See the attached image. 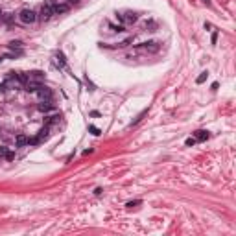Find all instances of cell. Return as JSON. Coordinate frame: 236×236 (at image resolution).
I'll return each instance as SVG.
<instances>
[{
	"label": "cell",
	"instance_id": "484cf974",
	"mask_svg": "<svg viewBox=\"0 0 236 236\" xmlns=\"http://www.w3.org/2000/svg\"><path fill=\"white\" fill-rule=\"evenodd\" d=\"M205 30H214V28H212L210 22H205Z\"/></svg>",
	"mask_w": 236,
	"mask_h": 236
},
{
	"label": "cell",
	"instance_id": "cb8c5ba5",
	"mask_svg": "<svg viewBox=\"0 0 236 236\" xmlns=\"http://www.w3.org/2000/svg\"><path fill=\"white\" fill-rule=\"evenodd\" d=\"M102 192H103L102 188H96V190H94V196H102Z\"/></svg>",
	"mask_w": 236,
	"mask_h": 236
},
{
	"label": "cell",
	"instance_id": "e0dca14e",
	"mask_svg": "<svg viewBox=\"0 0 236 236\" xmlns=\"http://www.w3.org/2000/svg\"><path fill=\"white\" fill-rule=\"evenodd\" d=\"M15 20V15L13 13H4V17H2V22L4 24H9V22H13Z\"/></svg>",
	"mask_w": 236,
	"mask_h": 236
},
{
	"label": "cell",
	"instance_id": "83f0119b",
	"mask_svg": "<svg viewBox=\"0 0 236 236\" xmlns=\"http://www.w3.org/2000/svg\"><path fill=\"white\" fill-rule=\"evenodd\" d=\"M2 17H4V13H2V9H0V22H2Z\"/></svg>",
	"mask_w": 236,
	"mask_h": 236
},
{
	"label": "cell",
	"instance_id": "7c38bea8",
	"mask_svg": "<svg viewBox=\"0 0 236 236\" xmlns=\"http://www.w3.org/2000/svg\"><path fill=\"white\" fill-rule=\"evenodd\" d=\"M210 135H208V131H203V129H199V131H196L194 133V138L196 140H199V142H203V140H207Z\"/></svg>",
	"mask_w": 236,
	"mask_h": 236
},
{
	"label": "cell",
	"instance_id": "9c48e42d",
	"mask_svg": "<svg viewBox=\"0 0 236 236\" xmlns=\"http://www.w3.org/2000/svg\"><path fill=\"white\" fill-rule=\"evenodd\" d=\"M37 96H39V100H52V90L46 87V85H42V87L37 90Z\"/></svg>",
	"mask_w": 236,
	"mask_h": 236
},
{
	"label": "cell",
	"instance_id": "6da1fadb",
	"mask_svg": "<svg viewBox=\"0 0 236 236\" xmlns=\"http://www.w3.org/2000/svg\"><path fill=\"white\" fill-rule=\"evenodd\" d=\"M19 22H22V24H33V22H37V13L30 8H24V9H20L19 15H17Z\"/></svg>",
	"mask_w": 236,
	"mask_h": 236
},
{
	"label": "cell",
	"instance_id": "8992f818",
	"mask_svg": "<svg viewBox=\"0 0 236 236\" xmlns=\"http://www.w3.org/2000/svg\"><path fill=\"white\" fill-rule=\"evenodd\" d=\"M54 66L59 68V70H63V68L66 66V59H65V54H63V52H56V56H54Z\"/></svg>",
	"mask_w": 236,
	"mask_h": 236
},
{
	"label": "cell",
	"instance_id": "44dd1931",
	"mask_svg": "<svg viewBox=\"0 0 236 236\" xmlns=\"http://www.w3.org/2000/svg\"><path fill=\"white\" fill-rule=\"evenodd\" d=\"M196 142H197V140H196L194 137H190V138H186V140H184V144H186V146H194Z\"/></svg>",
	"mask_w": 236,
	"mask_h": 236
},
{
	"label": "cell",
	"instance_id": "277c9868",
	"mask_svg": "<svg viewBox=\"0 0 236 236\" xmlns=\"http://www.w3.org/2000/svg\"><path fill=\"white\" fill-rule=\"evenodd\" d=\"M52 17H54V9H52V6H50V4H44V6L39 9V15H37V19H41L42 22L50 20Z\"/></svg>",
	"mask_w": 236,
	"mask_h": 236
},
{
	"label": "cell",
	"instance_id": "52a82bcc",
	"mask_svg": "<svg viewBox=\"0 0 236 236\" xmlns=\"http://www.w3.org/2000/svg\"><path fill=\"white\" fill-rule=\"evenodd\" d=\"M59 122H61V114H52V116L44 118V126L50 127V129H54V126H57Z\"/></svg>",
	"mask_w": 236,
	"mask_h": 236
},
{
	"label": "cell",
	"instance_id": "d4e9b609",
	"mask_svg": "<svg viewBox=\"0 0 236 236\" xmlns=\"http://www.w3.org/2000/svg\"><path fill=\"white\" fill-rule=\"evenodd\" d=\"M79 0H66V4H70V6H74V4H78Z\"/></svg>",
	"mask_w": 236,
	"mask_h": 236
},
{
	"label": "cell",
	"instance_id": "5b68a950",
	"mask_svg": "<svg viewBox=\"0 0 236 236\" xmlns=\"http://www.w3.org/2000/svg\"><path fill=\"white\" fill-rule=\"evenodd\" d=\"M52 9H54V15H63V13H66L68 9H70V4H66V2H56L52 4Z\"/></svg>",
	"mask_w": 236,
	"mask_h": 236
},
{
	"label": "cell",
	"instance_id": "3957f363",
	"mask_svg": "<svg viewBox=\"0 0 236 236\" xmlns=\"http://www.w3.org/2000/svg\"><path fill=\"white\" fill-rule=\"evenodd\" d=\"M116 19L120 20L124 26H127V24H135L138 20V15L135 11H122V13H116Z\"/></svg>",
	"mask_w": 236,
	"mask_h": 236
},
{
	"label": "cell",
	"instance_id": "8fae6325",
	"mask_svg": "<svg viewBox=\"0 0 236 236\" xmlns=\"http://www.w3.org/2000/svg\"><path fill=\"white\" fill-rule=\"evenodd\" d=\"M26 144L30 146V138H28V137H24V135H19V137H17V140H15V146H17V148H20V146H26Z\"/></svg>",
	"mask_w": 236,
	"mask_h": 236
},
{
	"label": "cell",
	"instance_id": "d6986e66",
	"mask_svg": "<svg viewBox=\"0 0 236 236\" xmlns=\"http://www.w3.org/2000/svg\"><path fill=\"white\" fill-rule=\"evenodd\" d=\"M138 205H142V201H140V199H135V201L126 203V207H127V208H135V207H138Z\"/></svg>",
	"mask_w": 236,
	"mask_h": 236
},
{
	"label": "cell",
	"instance_id": "603a6c76",
	"mask_svg": "<svg viewBox=\"0 0 236 236\" xmlns=\"http://www.w3.org/2000/svg\"><path fill=\"white\" fill-rule=\"evenodd\" d=\"M89 129H90V133H92V135H96V137H98V135H100V129H98V127H96V126H90V127H89Z\"/></svg>",
	"mask_w": 236,
	"mask_h": 236
},
{
	"label": "cell",
	"instance_id": "30bf717a",
	"mask_svg": "<svg viewBox=\"0 0 236 236\" xmlns=\"http://www.w3.org/2000/svg\"><path fill=\"white\" fill-rule=\"evenodd\" d=\"M26 78H28V81H42L44 79V74L42 72H39V70H33V72H26Z\"/></svg>",
	"mask_w": 236,
	"mask_h": 236
},
{
	"label": "cell",
	"instance_id": "7a4b0ae2",
	"mask_svg": "<svg viewBox=\"0 0 236 236\" xmlns=\"http://www.w3.org/2000/svg\"><path fill=\"white\" fill-rule=\"evenodd\" d=\"M135 48H137L138 52H146V54H157V52L160 50V44H159L157 41H146V42H140V44H137Z\"/></svg>",
	"mask_w": 236,
	"mask_h": 236
},
{
	"label": "cell",
	"instance_id": "5bb4252c",
	"mask_svg": "<svg viewBox=\"0 0 236 236\" xmlns=\"http://www.w3.org/2000/svg\"><path fill=\"white\" fill-rule=\"evenodd\" d=\"M144 28L148 30V32H155L157 30V22L151 19V20H146V24H144Z\"/></svg>",
	"mask_w": 236,
	"mask_h": 236
},
{
	"label": "cell",
	"instance_id": "4fadbf2b",
	"mask_svg": "<svg viewBox=\"0 0 236 236\" xmlns=\"http://www.w3.org/2000/svg\"><path fill=\"white\" fill-rule=\"evenodd\" d=\"M0 157H6L8 160H11L15 155H13L11 151H8V148H6V146H2V148H0Z\"/></svg>",
	"mask_w": 236,
	"mask_h": 236
},
{
	"label": "cell",
	"instance_id": "9a60e30c",
	"mask_svg": "<svg viewBox=\"0 0 236 236\" xmlns=\"http://www.w3.org/2000/svg\"><path fill=\"white\" fill-rule=\"evenodd\" d=\"M131 42H133V35H131V37H127V39H126V41H122V42H118V44L114 46V48H126V46H129Z\"/></svg>",
	"mask_w": 236,
	"mask_h": 236
},
{
	"label": "cell",
	"instance_id": "ac0fdd59",
	"mask_svg": "<svg viewBox=\"0 0 236 236\" xmlns=\"http://www.w3.org/2000/svg\"><path fill=\"white\" fill-rule=\"evenodd\" d=\"M109 28H111L113 32H118V33L126 32V26H124V24H118V26H114V24H109Z\"/></svg>",
	"mask_w": 236,
	"mask_h": 236
},
{
	"label": "cell",
	"instance_id": "4316f807",
	"mask_svg": "<svg viewBox=\"0 0 236 236\" xmlns=\"http://www.w3.org/2000/svg\"><path fill=\"white\" fill-rule=\"evenodd\" d=\"M87 87H89V90H94V85H92V83H90L89 79H87Z\"/></svg>",
	"mask_w": 236,
	"mask_h": 236
},
{
	"label": "cell",
	"instance_id": "7402d4cb",
	"mask_svg": "<svg viewBox=\"0 0 236 236\" xmlns=\"http://www.w3.org/2000/svg\"><path fill=\"white\" fill-rule=\"evenodd\" d=\"M212 44H216V41H218V28H214V33H212Z\"/></svg>",
	"mask_w": 236,
	"mask_h": 236
},
{
	"label": "cell",
	"instance_id": "2e32d148",
	"mask_svg": "<svg viewBox=\"0 0 236 236\" xmlns=\"http://www.w3.org/2000/svg\"><path fill=\"white\" fill-rule=\"evenodd\" d=\"M146 114H148V109H144V111H142V113H140V114H138V116H137V118H135V120H133V122H131V124H129V126H131V127H133V126H137V124H138V122H140V120H142V118H144V116H146Z\"/></svg>",
	"mask_w": 236,
	"mask_h": 236
},
{
	"label": "cell",
	"instance_id": "ffe728a7",
	"mask_svg": "<svg viewBox=\"0 0 236 236\" xmlns=\"http://www.w3.org/2000/svg\"><path fill=\"white\" fill-rule=\"evenodd\" d=\"M207 78H208V72H201V74H199V78L196 79V83H197V85H201V83H203Z\"/></svg>",
	"mask_w": 236,
	"mask_h": 236
},
{
	"label": "cell",
	"instance_id": "ba28073f",
	"mask_svg": "<svg viewBox=\"0 0 236 236\" xmlns=\"http://www.w3.org/2000/svg\"><path fill=\"white\" fill-rule=\"evenodd\" d=\"M37 109H39L41 113L54 111V102H52V100H41V102H39V105H37Z\"/></svg>",
	"mask_w": 236,
	"mask_h": 236
}]
</instances>
